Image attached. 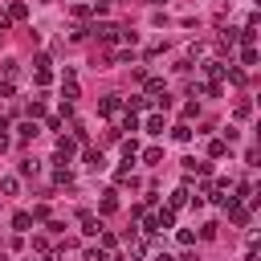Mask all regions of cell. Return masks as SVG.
<instances>
[{
  "mask_svg": "<svg viewBox=\"0 0 261 261\" xmlns=\"http://www.w3.org/2000/svg\"><path fill=\"white\" fill-rule=\"evenodd\" d=\"M82 232H86V237H98V232H102V224H98L90 212H82Z\"/></svg>",
  "mask_w": 261,
  "mask_h": 261,
  "instance_id": "cell-8",
  "label": "cell"
},
{
  "mask_svg": "<svg viewBox=\"0 0 261 261\" xmlns=\"http://www.w3.org/2000/svg\"><path fill=\"white\" fill-rule=\"evenodd\" d=\"M122 155L135 159V155H139V143H135V139H122Z\"/></svg>",
  "mask_w": 261,
  "mask_h": 261,
  "instance_id": "cell-22",
  "label": "cell"
},
{
  "mask_svg": "<svg viewBox=\"0 0 261 261\" xmlns=\"http://www.w3.org/2000/svg\"><path fill=\"white\" fill-rule=\"evenodd\" d=\"M155 261H175V257H167V253H159V257H155Z\"/></svg>",
  "mask_w": 261,
  "mask_h": 261,
  "instance_id": "cell-32",
  "label": "cell"
},
{
  "mask_svg": "<svg viewBox=\"0 0 261 261\" xmlns=\"http://www.w3.org/2000/svg\"><path fill=\"white\" fill-rule=\"evenodd\" d=\"M29 261H33V257H29Z\"/></svg>",
  "mask_w": 261,
  "mask_h": 261,
  "instance_id": "cell-33",
  "label": "cell"
},
{
  "mask_svg": "<svg viewBox=\"0 0 261 261\" xmlns=\"http://www.w3.org/2000/svg\"><path fill=\"white\" fill-rule=\"evenodd\" d=\"M73 16H77V20H86V16H94V8H90V4H73Z\"/></svg>",
  "mask_w": 261,
  "mask_h": 261,
  "instance_id": "cell-23",
  "label": "cell"
},
{
  "mask_svg": "<svg viewBox=\"0 0 261 261\" xmlns=\"http://www.w3.org/2000/svg\"><path fill=\"white\" fill-rule=\"evenodd\" d=\"M73 151H77V139H65V135H61V139H57V159H65V163H69V155H73Z\"/></svg>",
  "mask_w": 261,
  "mask_h": 261,
  "instance_id": "cell-4",
  "label": "cell"
},
{
  "mask_svg": "<svg viewBox=\"0 0 261 261\" xmlns=\"http://www.w3.org/2000/svg\"><path fill=\"white\" fill-rule=\"evenodd\" d=\"M33 82H37V86H49V82H53V73H49V65H37V73H33Z\"/></svg>",
  "mask_w": 261,
  "mask_h": 261,
  "instance_id": "cell-18",
  "label": "cell"
},
{
  "mask_svg": "<svg viewBox=\"0 0 261 261\" xmlns=\"http://www.w3.org/2000/svg\"><path fill=\"white\" fill-rule=\"evenodd\" d=\"M0 192H4V196H16V192H20V179H16V175H4V179H0Z\"/></svg>",
  "mask_w": 261,
  "mask_h": 261,
  "instance_id": "cell-12",
  "label": "cell"
},
{
  "mask_svg": "<svg viewBox=\"0 0 261 261\" xmlns=\"http://www.w3.org/2000/svg\"><path fill=\"white\" fill-rule=\"evenodd\" d=\"M37 135H41V126H37V118H24V122L16 126V139H20V143H29V139H37Z\"/></svg>",
  "mask_w": 261,
  "mask_h": 261,
  "instance_id": "cell-2",
  "label": "cell"
},
{
  "mask_svg": "<svg viewBox=\"0 0 261 261\" xmlns=\"http://www.w3.org/2000/svg\"><path fill=\"white\" fill-rule=\"evenodd\" d=\"M143 90H147L151 98H159V94H163V77H143Z\"/></svg>",
  "mask_w": 261,
  "mask_h": 261,
  "instance_id": "cell-9",
  "label": "cell"
},
{
  "mask_svg": "<svg viewBox=\"0 0 261 261\" xmlns=\"http://www.w3.org/2000/svg\"><path fill=\"white\" fill-rule=\"evenodd\" d=\"M86 261H106V249H90V253H86Z\"/></svg>",
  "mask_w": 261,
  "mask_h": 261,
  "instance_id": "cell-29",
  "label": "cell"
},
{
  "mask_svg": "<svg viewBox=\"0 0 261 261\" xmlns=\"http://www.w3.org/2000/svg\"><path fill=\"white\" fill-rule=\"evenodd\" d=\"M98 241H102V249H114V245H118V237H114V232H98Z\"/></svg>",
  "mask_w": 261,
  "mask_h": 261,
  "instance_id": "cell-25",
  "label": "cell"
},
{
  "mask_svg": "<svg viewBox=\"0 0 261 261\" xmlns=\"http://www.w3.org/2000/svg\"><path fill=\"white\" fill-rule=\"evenodd\" d=\"M188 196H192L188 188H175V192H171V208H184V204H188Z\"/></svg>",
  "mask_w": 261,
  "mask_h": 261,
  "instance_id": "cell-20",
  "label": "cell"
},
{
  "mask_svg": "<svg viewBox=\"0 0 261 261\" xmlns=\"http://www.w3.org/2000/svg\"><path fill=\"white\" fill-rule=\"evenodd\" d=\"M224 151H228L224 139H212V143H208V155H212V159H224Z\"/></svg>",
  "mask_w": 261,
  "mask_h": 261,
  "instance_id": "cell-16",
  "label": "cell"
},
{
  "mask_svg": "<svg viewBox=\"0 0 261 261\" xmlns=\"http://www.w3.org/2000/svg\"><path fill=\"white\" fill-rule=\"evenodd\" d=\"M204 73H208L212 82H220V77L228 73V65H224V61H204Z\"/></svg>",
  "mask_w": 261,
  "mask_h": 261,
  "instance_id": "cell-6",
  "label": "cell"
},
{
  "mask_svg": "<svg viewBox=\"0 0 261 261\" xmlns=\"http://www.w3.org/2000/svg\"><path fill=\"white\" fill-rule=\"evenodd\" d=\"M29 216H33V220H49V208H45V204H37V208H33Z\"/></svg>",
  "mask_w": 261,
  "mask_h": 261,
  "instance_id": "cell-26",
  "label": "cell"
},
{
  "mask_svg": "<svg viewBox=\"0 0 261 261\" xmlns=\"http://www.w3.org/2000/svg\"><path fill=\"white\" fill-rule=\"evenodd\" d=\"M143 163H151V167L163 163V151H159V147H147V151H143Z\"/></svg>",
  "mask_w": 261,
  "mask_h": 261,
  "instance_id": "cell-19",
  "label": "cell"
},
{
  "mask_svg": "<svg viewBox=\"0 0 261 261\" xmlns=\"http://www.w3.org/2000/svg\"><path fill=\"white\" fill-rule=\"evenodd\" d=\"M73 98H77V82L65 77V82H61V102H73Z\"/></svg>",
  "mask_w": 261,
  "mask_h": 261,
  "instance_id": "cell-10",
  "label": "cell"
},
{
  "mask_svg": "<svg viewBox=\"0 0 261 261\" xmlns=\"http://www.w3.org/2000/svg\"><path fill=\"white\" fill-rule=\"evenodd\" d=\"M143 253H147V241H139V237H126V257H130V261H139Z\"/></svg>",
  "mask_w": 261,
  "mask_h": 261,
  "instance_id": "cell-5",
  "label": "cell"
},
{
  "mask_svg": "<svg viewBox=\"0 0 261 261\" xmlns=\"http://www.w3.org/2000/svg\"><path fill=\"white\" fill-rule=\"evenodd\" d=\"M8 16H12V20H29V4H24V0H12V4H8Z\"/></svg>",
  "mask_w": 261,
  "mask_h": 261,
  "instance_id": "cell-7",
  "label": "cell"
},
{
  "mask_svg": "<svg viewBox=\"0 0 261 261\" xmlns=\"http://www.w3.org/2000/svg\"><path fill=\"white\" fill-rule=\"evenodd\" d=\"M171 139H175V143H188V139H192V126H188V122L171 126Z\"/></svg>",
  "mask_w": 261,
  "mask_h": 261,
  "instance_id": "cell-15",
  "label": "cell"
},
{
  "mask_svg": "<svg viewBox=\"0 0 261 261\" xmlns=\"http://www.w3.org/2000/svg\"><path fill=\"white\" fill-rule=\"evenodd\" d=\"M20 175H37V159H20Z\"/></svg>",
  "mask_w": 261,
  "mask_h": 261,
  "instance_id": "cell-24",
  "label": "cell"
},
{
  "mask_svg": "<svg viewBox=\"0 0 261 261\" xmlns=\"http://www.w3.org/2000/svg\"><path fill=\"white\" fill-rule=\"evenodd\" d=\"M126 106H130V110H147V106H151V98H147V94H135Z\"/></svg>",
  "mask_w": 261,
  "mask_h": 261,
  "instance_id": "cell-21",
  "label": "cell"
},
{
  "mask_svg": "<svg viewBox=\"0 0 261 261\" xmlns=\"http://www.w3.org/2000/svg\"><path fill=\"white\" fill-rule=\"evenodd\" d=\"M12 29V16H8V8H0V33H8Z\"/></svg>",
  "mask_w": 261,
  "mask_h": 261,
  "instance_id": "cell-28",
  "label": "cell"
},
{
  "mask_svg": "<svg viewBox=\"0 0 261 261\" xmlns=\"http://www.w3.org/2000/svg\"><path fill=\"white\" fill-rule=\"evenodd\" d=\"M12 228H16V232H29V228H33V216H29V212H16V216H12Z\"/></svg>",
  "mask_w": 261,
  "mask_h": 261,
  "instance_id": "cell-14",
  "label": "cell"
},
{
  "mask_svg": "<svg viewBox=\"0 0 261 261\" xmlns=\"http://www.w3.org/2000/svg\"><path fill=\"white\" fill-rule=\"evenodd\" d=\"M179 261H196V253H184V257H179Z\"/></svg>",
  "mask_w": 261,
  "mask_h": 261,
  "instance_id": "cell-31",
  "label": "cell"
},
{
  "mask_svg": "<svg viewBox=\"0 0 261 261\" xmlns=\"http://www.w3.org/2000/svg\"><path fill=\"white\" fill-rule=\"evenodd\" d=\"M86 167H90V171H102V167H106L102 151H86Z\"/></svg>",
  "mask_w": 261,
  "mask_h": 261,
  "instance_id": "cell-11",
  "label": "cell"
},
{
  "mask_svg": "<svg viewBox=\"0 0 261 261\" xmlns=\"http://www.w3.org/2000/svg\"><path fill=\"white\" fill-rule=\"evenodd\" d=\"M139 130H147V135H163V114H147V118L139 122Z\"/></svg>",
  "mask_w": 261,
  "mask_h": 261,
  "instance_id": "cell-3",
  "label": "cell"
},
{
  "mask_svg": "<svg viewBox=\"0 0 261 261\" xmlns=\"http://www.w3.org/2000/svg\"><path fill=\"white\" fill-rule=\"evenodd\" d=\"M0 151H8V135L4 130H0Z\"/></svg>",
  "mask_w": 261,
  "mask_h": 261,
  "instance_id": "cell-30",
  "label": "cell"
},
{
  "mask_svg": "<svg viewBox=\"0 0 261 261\" xmlns=\"http://www.w3.org/2000/svg\"><path fill=\"white\" fill-rule=\"evenodd\" d=\"M241 65H257V45H245L241 49Z\"/></svg>",
  "mask_w": 261,
  "mask_h": 261,
  "instance_id": "cell-17",
  "label": "cell"
},
{
  "mask_svg": "<svg viewBox=\"0 0 261 261\" xmlns=\"http://www.w3.org/2000/svg\"><path fill=\"white\" fill-rule=\"evenodd\" d=\"M118 110H122V98H118V94H106V98L98 102V114H106V118L118 114Z\"/></svg>",
  "mask_w": 261,
  "mask_h": 261,
  "instance_id": "cell-1",
  "label": "cell"
},
{
  "mask_svg": "<svg viewBox=\"0 0 261 261\" xmlns=\"http://www.w3.org/2000/svg\"><path fill=\"white\" fill-rule=\"evenodd\" d=\"M155 220H159V228H171V224H175V208H159Z\"/></svg>",
  "mask_w": 261,
  "mask_h": 261,
  "instance_id": "cell-13",
  "label": "cell"
},
{
  "mask_svg": "<svg viewBox=\"0 0 261 261\" xmlns=\"http://www.w3.org/2000/svg\"><path fill=\"white\" fill-rule=\"evenodd\" d=\"M12 94H16V86H12L8 77H4V82H0V98H12Z\"/></svg>",
  "mask_w": 261,
  "mask_h": 261,
  "instance_id": "cell-27",
  "label": "cell"
}]
</instances>
